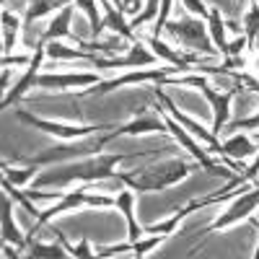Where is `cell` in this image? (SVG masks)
I'll use <instances>...</instances> for the list:
<instances>
[{"instance_id":"22","label":"cell","mask_w":259,"mask_h":259,"mask_svg":"<svg viewBox=\"0 0 259 259\" xmlns=\"http://www.w3.org/2000/svg\"><path fill=\"white\" fill-rule=\"evenodd\" d=\"M73 6L85 18H89V24H91V39H101V31H104V11H101L99 0H73Z\"/></svg>"},{"instance_id":"34","label":"cell","mask_w":259,"mask_h":259,"mask_svg":"<svg viewBox=\"0 0 259 259\" xmlns=\"http://www.w3.org/2000/svg\"><path fill=\"white\" fill-rule=\"evenodd\" d=\"M0 3H3V6H8V0H0Z\"/></svg>"},{"instance_id":"25","label":"cell","mask_w":259,"mask_h":259,"mask_svg":"<svg viewBox=\"0 0 259 259\" xmlns=\"http://www.w3.org/2000/svg\"><path fill=\"white\" fill-rule=\"evenodd\" d=\"M239 130H244V133L259 130V112H254L249 117H233V119H228L221 135H233V133H239Z\"/></svg>"},{"instance_id":"12","label":"cell","mask_w":259,"mask_h":259,"mask_svg":"<svg viewBox=\"0 0 259 259\" xmlns=\"http://www.w3.org/2000/svg\"><path fill=\"white\" fill-rule=\"evenodd\" d=\"M73 16H75V6H65L62 11H57V13L47 21L45 31L39 34V41H41V45H50V41H60V39H65V41H70L73 47H80V41H83V39H80L78 34H73V29H70Z\"/></svg>"},{"instance_id":"11","label":"cell","mask_w":259,"mask_h":259,"mask_svg":"<svg viewBox=\"0 0 259 259\" xmlns=\"http://www.w3.org/2000/svg\"><path fill=\"white\" fill-rule=\"evenodd\" d=\"M104 73L99 70H75V73H39L36 85L39 89H89L99 83Z\"/></svg>"},{"instance_id":"20","label":"cell","mask_w":259,"mask_h":259,"mask_svg":"<svg viewBox=\"0 0 259 259\" xmlns=\"http://www.w3.org/2000/svg\"><path fill=\"white\" fill-rule=\"evenodd\" d=\"M45 168V166H34V163H24V166H13V163H8V161H3V177L8 179V182H13L16 187H21V189H26L36 177H39V171Z\"/></svg>"},{"instance_id":"19","label":"cell","mask_w":259,"mask_h":259,"mask_svg":"<svg viewBox=\"0 0 259 259\" xmlns=\"http://www.w3.org/2000/svg\"><path fill=\"white\" fill-rule=\"evenodd\" d=\"M45 55L47 60L52 62H65V60H80V65H89V60L94 57V52H85L80 47H68L62 45V41H50V45H45Z\"/></svg>"},{"instance_id":"23","label":"cell","mask_w":259,"mask_h":259,"mask_svg":"<svg viewBox=\"0 0 259 259\" xmlns=\"http://www.w3.org/2000/svg\"><path fill=\"white\" fill-rule=\"evenodd\" d=\"M26 256H34V259H60V256H70L68 249L62 244H41L36 239H31L29 249H26Z\"/></svg>"},{"instance_id":"17","label":"cell","mask_w":259,"mask_h":259,"mask_svg":"<svg viewBox=\"0 0 259 259\" xmlns=\"http://www.w3.org/2000/svg\"><path fill=\"white\" fill-rule=\"evenodd\" d=\"M114 207L124 215V221H127V241H138L145 231H143V228L138 226V221H135V192L130 189V187L119 189V192L114 194Z\"/></svg>"},{"instance_id":"16","label":"cell","mask_w":259,"mask_h":259,"mask_svg":"<svg viewBox=\"0 0 259 259\" xmlns=\"http://www.w3.org/2000/svg\"><path fill=\"white\" fill-rule=\"evenodd\" d=\"M256 150H259V145L251 140V135L244 133V130H239V133L223 138L218 156H231L236 161H246V158H254L256 156Z\"/></svg>"},{"instance_id":"28","label":"cell","mask_w":259,"mask_h":259,"mask_svg":"<svg viewBox=\"0 0 259 259\" xmlns=\"http://www.w3.org/2000/svg\"><path fill=\"white\" fill-rule=\"evenodd\" d=\"M3 68H16V65H31L34 62V52H26V55H3L0 57Z\"/></svg>"},{"instance_id":"26","label":"cell","mask_w":259,"mask_h":259,"mask_svg":"<svg viewBox=\"0 0 259 259\" xmlns=\"http://www.w3.org/2000/svg\"><path fill=\"white\" fill-rule=\"evenodd\" d=\"M182 8L192 16H197V18H205V21H207V13H210V6L205 0H182Z\"/></svg>"},{"instance_id":"29","label":"cell","mask_w":259,"mask_h":259,"mask_svg":"<svg viewBox=\"0 0 259 259\" xmlns=\"http://www.w3.org/2000/svg\"><path fill=\"white\" fill-rule=\"evenodd\" d=\"M70 256H78V259H89V256H96V251L91 249V244H89V239H85V236H83V239L75 244V246H70V251H68Z\"/></svg>"},{"instance_id":"18","label":"cell","mask_w":259,"mask_h":259,"mask_svg":"<svg viewBox=\"0 0 259 259\" xmlns=\"http://www.w3.org/2000/svg\"><path fill=\"white\" fill-rule=\"evenodd\" d=\"M65 6H73V0H26L24 8V29H31L36 21L55 16L57 11H62Z\"/></svg>"},{"instance_id":"30","label":"cell","mask_w":259,"mask_h":259,"mask_svg":"<svg viewBox=\"0 0 259 259\" xmlns=\"http://www.w3.org/2000/svg\"><path fill=\"white\" fill-rule=\"evenodd\" d=\"M233 55H249V50H246V36H244V34H236V36L228 41V57H233Z\"/></svg>"},{"instance_id":"21","label":"cell","mask_w":259,"mask_h":259,"mask_svg":"<svg viewBox=\"0 0 259 259\" xmlns=\"http://www.w3.org/2000/svg\"><path fill=\"white\" fill-rule=\"evenodd\" d=\"M207 29H210V39H212V45L218 47L221 52V60L228 57V39H226V18L218 8H210L207 13Z\"/></svg>"},{"instance_id":"32","label":"cell","mask_w":259,"mask_h":259,"mask_svg":"<svg viewBox=\"0 0 259 259\" xmlns=\"http://www.w3.org/2000/svg\"><path fill=\"white\" fill-rule=\"evenodd\" d=\"M226 29L233 31V34H244V26L239 24V21H226Z\"/></svg>"},{"instance_id":"33","label":"cell","mask_w":259,"mask_h":259,"mask_svg":"<svg viewBox=\"0 0 259 259\" xmlns=\"http://www.w3.org/2000/svg\"><path fill=\"white\" fill-rule=\"evenodd\" d=\"M249 65H251V68H254V73H256V78H259V50L251 55V60H249Z\"/></svg>"},{"instance_id":"7","label":"cell","mask_w":259,"mask_h":259,"mask_svg":"<svg viewBox=\"0 0 259 259\" xmlns=\"http://www.w3.org/2000/svg\"><path fill=\"white\" fill-rule=\"evenodd\" d=\"M182 73L179 68L174 65H156V68H140V70H124L122 75H112V78H101L99 83L89 85V89L83 91V96H104V94H112L117 89L127 83H145V80H153V83H163V78L168 75H177Z\"/></svg>"},{"instance_id":"10","label":"cell","mask_w":259,"mask_h":259,"mask_svg":"<svg viewBox=\"0 0 259 259\" xmlns=\"http://www.w3.org/2000/svg\"><path fill=\"white\" fill-rule=\"evenodd\" d=\"M45 60H47V55H45V45H36V50H34V62L31 65H26V70H24V75H21L11 89L3 94V104H0V109L3 112H8L11 106H16L21 99H26V94L36 85V75L41 73V65H45Z\"/></svg>"},{"instance_id":"8","label":"cell","mask_w":259,"mask_h":259,"mask_svg":"<svg viewBox=\"0 0 259 259\" xmlns=\"http://www.w3.org/2000/svg\"><path fill=\"white\" fill-rule=\"evenodd\" d=\"M21 122H26L41 133H47L57 140H78V138H89V135H101L106 130H112L114 124H68V122H50V119H41L36 114L29 112H16Z\"/></svg>"},{"instance_id":"1","label":"cell","mask_w":259,"mask_h":259,"mask_svg":"<svg viewBox=\"0 0 259 259\" xmlns=\"http://www.w3.org/2000/svg\"><path fill=\"white\" fill-rule=\"evenodd\" d=\"M166 148L158 150H138V153H96L89 158H78V161H68V163H55V166H45L39 171V177L31 182V187L41 189V187H55V189H65L73 182L78 184H96L101 179H112L117 174V163H127V161H138V158H156L161 156Z\"/></svg>"},{"instance_id":"5","label":"cell","mask_w":259,"mask_h":259,"mask_svg":"<svg viewBox=\"0 0 259 259\" xmlns=\"http://www.w3.org/2000/svg\"><path fill=\"white\" fill-rule=\"evenodd\" d=\"M80 207H99V210L114 207V194L96 192V189L89 192V184H80V187H75V189H70V192H65L62 200H57L52 207L41 210V215L36 218L34 228L26 233V236H29V244H31V239H36V233L45 228L52 218H57V215H65V212H70V210H80Z\"/></svg>"},{"instance_id":"6","label":"cell","mask_w":259,"mask_h":259,"mask_svg":"<svg viewBox=\"0 0 259 259\" xmlns=\"http://www.w3.org/2000/svg\"><path fill=\"white\" fill-rule=\"evenodd\" d=\"M156 106H158V104H156ZM158 109H161V106H158ZM161 112H163V109H161ZM163 122H166V127H168V135L174 138V140L187 150V153L200 163V168L205 171V174H210V177H228V171L221 166V156L215 158L207 148H202V143L194 138L192 133H187V130H184L174 117H171L168 112H163Z\"/></svg>"},{"instance_id":"15","label":"cell","mask_w":259,"mask_h":259,"mask_svg":"<svg viewBox=\"0 0 259 259\" xmlns=\"http://www.w3.org/2000/svg\"><path fill=\"white\" fill-rule=\"evenodd\" d=\"M101 3V11H104V29H109L112 34H119L122 39H127L130 45H135V41H143V36L130 26L127 16L112 3V0H99Z\"/></svg>"},{"instance_id":"27","label":"cell","mask_w":259,"mask_h":259,"mask_svg":"<svg viewBox=\"0 0 259 259\" xmlns=\"http://www.w3.org/2000/svg\"><path fill=\"white\" fill-rule=\"evenodd\" d=\"M21 41V29H8L3 26V55H13L16 45Z\"/></svg>"},{"instance_id":"3","label":"cell","mask_w":259,"mask_h":259,"mask_svg":"<svg viewBox=\"0 0 259 259\" xmlns=\"http://www.w3.org/2000/svg\"><path fill=\"white\" fill-rule=\"evenodd\" d=\"M112 130L101 133L99 138L96 135H89V138H78V140H65L60 145H50L45 150H39L36 156L18 158V161L21 163H34V166H55V163H68V161H78V158H89V156L104 153V145L109 143V140H114Z\"/></svg>"},{"instance_id":"9","label":"cell","mask_w":259,"mask_h":259,"mask_svg":"<svg viewBox=\"0 0 259 259\" xmlns=\"http://www.w3.org/2000/svg\"><path fill=\"white\" fill-rule=\"evenodd\" d=\"M156 101H158V106H161L163 112H168L171 117H174V119H177V122H179V124L187 130V133H192L194 138H197V140H200V143L210 150L212 156H218V153H221V143H223V140H221L218 135H212L210 130H205L197 119H192L189 114H184V112L179 109V106H177L174 101H171V99H168V96L161 91V85H156Z\"/></svg>"},{"instance_id":"4","label":"cell","mask_w":259,"mask_h":259,"mask_svg":"<svg viewBox=\"0 0 259 259\" xmlns=\"http://www.w3.org/2000/svg\"><path fill=\"white\" fill-rule=\"evenodd\" d=\"M163 34L168 39H174L177 45H182L184 50H189V52H197V55H205V57L221 60V52H218V47L212 45L210 29H207V21L205 18L184 13L177 21H168V24L163 26Z\"/></svg>"},{"instance_id":"31","label":"cell","mask_w":259,"mask_h":259,"mask_svg":"<svg viewBox=\"0 0 259 259\" xmlns=\"http://www.w3.org/2000/svg\"><path fill=\"white\" fill-rule=\"evenodd\" d=\"M11 85V68H3V78H0V89H3V94L8 91Z\"/></svg>"},{"instance_id":"14","label":"cell","mask_w":259,"mask_h":259,"mask_svg":"<svg viewBox=\"0 0 259 259\" xmlns=\"http://www.w3.org/2000/svg\"><path fill=\"white\" fill-rule=\"evenodd\" d=\"M18 202L11 197L8 192H3V207H0V233H3V244H13L16 249H21L26 254L29 249V236L21 233V228L16 226V218H13V207Z\"/></svg>"},{"instance_id":"13","label":"cell","mask_w":259,"mask_h":259,"mask_svg":"<svg viewBox=\"0 0 259 259\" xmlns=\"http://www.w3.org/2000/svg\"><path fill=\"white\" fill-rule=\"evenodd\" d=\"M114 138H124V135H145V133H161V135H168V127L163 122V117H158V106H156V114L153 112H140L138 117H133L124 124H117L114 130Z\"/></svg>"},{"instance_id":"2","label":"cell","mask_w":259,"mask_h":259,"mask_svg":"<svg viewBox=\"0 0 259 259\" xmlns=\"http://www.w3.org/2000/svg\"><path fill=\"white\" fill-rule=\"evenodd\" d=\"M194 171H200V163L194 158L192 161L171 158V161H163L156 166H143L138 171H117V177L124 182V187H130L138 194V192H161L171 184L187 179Z\"/></svg>"},{"instance_id":"24","label":"cell","mask_w":259,"mask_h":259,"mask_svg":"<svg viewBox=\"0 0 259 259\" xmlns=\"http://www.w3.org/2000/svg\"><path fill=\"white\" fill-rule=\"evenodd\" d=\"M166 239H168V236H163V233H148V236H140L138 241H133V251H130V256L143 259V256H148L150 251H153L156 246H161Z\"/></svg>"}]
</instances>
